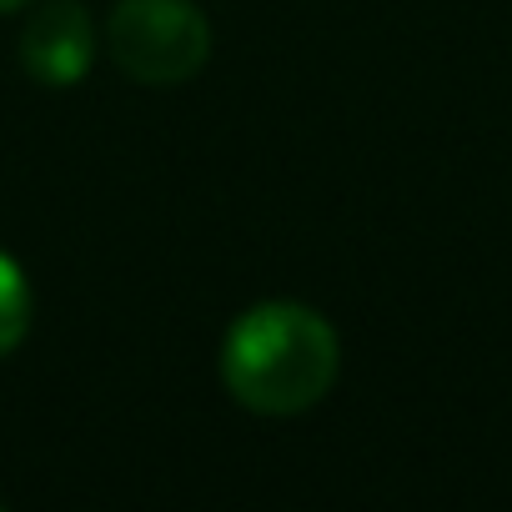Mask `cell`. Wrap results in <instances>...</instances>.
<instances>
[{
	"mask_svg": "<svg viewBox=\"0 0 512 512\" xmlns=\"http://www.w3.org/2000/svg\"><path fill=\"white\" fill-rule=\"evenodd\" d=\"M31 317H36L31 282H26V272H21L16 256L0 251V357H11V352L26 342Z\"/></svg>",
	"mask_w": 512,
	"mask_h": 512,
	"instance_id": "obj_4",
	"label": "cell"
},
{
	"mask_svg": "<svg viewBox=\"0 0 512 512\" xmlns=\"http://www.w3.org/2000/svg\"><path fill=\"white\" fill-rule=\"evenodd\" d=\"M96 61V31L81 0H36L21 31V66L41 86H81Z\"/></svg>",
	"mask_w": 512,
	"mask_h": 512,
	"instance_id": "obj_3",
	"label": "cell"
},
{
	"mask_svg": "<svg viewBox=\"0 0 512 512\" xmlns=\"http://www.w3.org/2000/svg\"><path fill=\"white\" fill-rule=\"evenodd\" d=\"M26 6H36V0H0V16H11V11H26Z\"/></svg>",
	"mask_w": 512,
	"mask_h": 512,
	"instance_id": "obj_5",
	"label": "cell"
},
{
	"mask_svg": "<svg viewBox=\"0 0 512 512\" xmlns=\"http://www.w3.org/2000/svg\"><path fill=\"white\" fill-rule=\"evenodd\" d=\"M0 507H6V502H0Z\"/></svg>",
	"mask_w": 512,
	"mask_h": 512,
	"instance_id": "obj_6",
	"label": "cell"
},
{
	"mask_svg": "<svg viewBox=\"0 0 512 512\" xmlns=\"http://www.w3.org/2000/svg\"><path fill=\"white\" fill-rule=\"evenodd\" d=\"M106 51L141 86H181L211 56V21L191 0H121L106 21Z\"/></svg>",
	"mask_w": 512,
	"mask_h": 512,
	"instance_id": "obj_2",
	"label": "cell"
},
{
	"mask_svg": "<svg viewBox=\"0 0 512 512\" xmlns=\"http://www.w3.org/2000/svg\"><path fill=\"white\" fill-rule=\"evenodd\" d=\"M342 367L337 332L302 302H256L241 312L221 347L226 392L262 417H297L317 407Z\"/></svg>",
	"mask_w": 512,
	"mask_h": 512,
	"instance_id": "obj_1",
	"label": "cell"
}]
</instances>
